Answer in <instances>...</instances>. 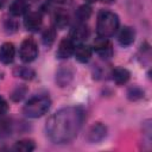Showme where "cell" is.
I'll return each mask as SVG.
<instances>
[{
	"mask_svg": "<svg viewBox=\"0 0 152 152\" xmlns=\"http://www.w3.org/2000/svg\"><path fill=\"white\" fill-rule=\"evenodd\" d=\"M30 10V5L25 0H14L10 5V13L14 17L25 15Z\"/></svg>",
	"mask_w": 152,
	"mask_h": 152,
	"instance_id": "obj_13",
	"label": "cell"
},
{
	"mask_svg": "<svg viewBox=\"0 0 152 152\" xmlns=\"http://www.w3.org/2000/svg\"><path fill=\"white\" fill-rule=\"evenodd\" d=\"M7 110H8V103H7V101L2 96H0V115L6 114Z\"/></svg>",
	"mask_w": 152,
	"mask_h": 152,
	"instance_id": "obj_23",
	"label": "cell"
},
{
	"mask_svg": "<svg viewBox=\"0 0 152 152\" xmlns=\"http://www.w3.org/2000/svg\"><path fill=\"white\" fill-rule=\"evenodd\" d=\"M53 23H55V27L63 30L66 27V25L69 24V15L66 12H64L63 10H58L55 13L53 17Z\"/></svg>",
	"mask_w": 152,
	"mask_h": 152,
	"instance_id": "obj_16",
	"label": "cell"
},
{
	"mask_svg": "<svg viewBox=\"0 0 152 152\" xmlns=\"http://www.w3.org/2000/svg\"><path fill=\"white\" fill-rule=\"evenodd\" d=\"M64 1H65V0H48V1H46V4L57 6V5H62V4H64Z\"/></svg>",
	"mask_w": 152,
	"mask_h": 152,
	"instance_id": "obj_24",
	"label": "cell"
},
{
	"mask_svg": "<svg viewBox=\"0 0 152 152\" xmlns=\"http://www.w3.org/2000/svg\"><path fill=\"white\" fill-rule=\"evenodd\" d=\"M13 72L17 77H20L24 80H32L34 77V71L27 66H17Z\"/></svg>",
	"mask_w": 152,
	"mask_h": 152,
	"instance_id": "obj_18",
	"label": "cell"
},
{
	"mask_svg": "<svg viewBox=\"0 0 152 152\" xmlns=\"http://www.w3.org/2000/svg\"><path fill=\"white\" fill-rule=\"evenodd\" d=\"M38 46L37 43L32 38H25L19 48V57L25 63L33 62L38 56Z\"/></svg>",
	"mask_w": 152,
	"mask_h": 152,
	"instance_id": "obj_4",
	"label": "cell"
},
{
	"mask_svg": "<svg viewBox=\"0 0 152 152\" xmlns=\"http://www.w3.org/2000/svg\"><path fill=\"white\" fill-rule=\"evenodd\" d=\"M128 95H129V99L132 100H135V99H140L142 96V91L138 88H133L128 91Z\"/></svg>",
	"mask_w": 152,
	"mask_h": 152,
	"instance_id": "obj_22",
	"label": "cell"
},
{
	"mask_svg": "<svg viewBox=\"0 0 152 152\" xmlns=\"http://www.w3.org/2000/svg\"><path fill=\"white\" fill-rule=\"evenodd\" d=\"M12 132V124L10 119L1 118L0 119V139L8 137Z\"/></svg>",
	"mask_w": 152,
	"mask_h": 152,
	"instance_id": "obj_19",
	"label": "cell"
},
{
	"mask_svg": "<svg viewBox=\"0 0 152 152\" xmlns=\"http://www.w3.org/2000/svg\"><path fill=\"white\" fill-rule=\"evenodd\" d=\"M91 14V8L89 5H82L78 7L77 12H76V17L78 19V21H86Z\"/></svg>",
	"mask_w": 152,
	"mask_h": 152,
	"instance_id": "obj_21",
	"label": "cell"
},
{
	"mask_svg": "<svg viewBox=\"0 0 152 152\" xmlns=\"http://www.w3.org/2000/svg\"><path fill=\"white\" fill-rule=\"evenodd\" d=\"M112 76H113V80H114V82L116 84L122 86V84L128 82V80L131 77V74L125 68H115L113 70V72H112Z\"/></svg>",
	"mask_w": 152,
	"mask_h": 152,
	"instance_id": "obj_14",
	"label": "cell"
},
{
	"mask_svg": "<svg viewBox=\"0 0 152 152\" xmlns=\"http://www.w3.org/2000/svg\"><path fill=\"white\" fill-rule=\"evenodd\" d=\"M119 17L116 13L107 10L100 11L96 23V32L99 37L109 38L114 36L119 28Z\"/></svg>",
	"mask_w": 152,
	"mask_h": 152,
	"instance_id": "obj_2",
	"label": "cell"
},
{
	"mask_svg": "<svg viewBox=\"0 0 152 152\" xmlns=\"http://www.w3.org/2000/svg\"><path fill=\"white\" fill-rule=\"evenodd\" d=\"M74 55H75V58H76L80 63H87V62H89V59L91 58L93 49H91L89 45H86V44L81 43V44H78L77 46H75Z\"/></svg>",
	"mask_w": 152,
	"mask_h": 152,
	"instance_id": "obj_12",
	"label": "cell"
},
{
	"mask_svg": "<svg viewBox=\"0 0 152 152\" xmlns=\"http://www.w3.org/2000/svg\"><path fill=\"white\" fill-rule=\"evenodd\" d=\"M84 120V112L80 107L69 106L53 113L46 121L45 131L53 144H66L76 138Z\"/></svg>",
	"mask_w": 152,
	"mask_h": 152,
	"instance_id": "obj_1",
	"label": "cell"
},
{
	"mask_svg": "<svg viewBox=\"0 0 152 152\" xmlns=\"http://www.w3.org/2000/svg\"><path fill=\"white\" fill-rule=\"evenodd\" d=\"M89 34H90V31H89L88 26H87L86 24H78L77 26H75V27L72 28V31H71L69 38H70L74 43L81 44V43H83V42H86V40L88 39Z\"/></svg>",
	"mask_w": 152,
	"mask_h": 152,
	"instance_id": "obj_9",
	"label": "cell"
},
{
	"mask_svg": "<svg viewBox=\"0 0 152 152\" xmlns=\"http://www.w3.org/2000/svg\"><path fill=\"white\" fill-rule=\"evenodd\" d=\"M134 39H135V32L131 26H124L118 34V40L122 46L132 45L134 43Z\"/></svg>",
	"mask_w": 152,
	"mask_h": 152,
	"instance_id": "obj_11",
	"label": "cell"
},
{
	"mask_svg": "<svg viewBox=\"0 0 152 152\" xmlns=\"http://www.w3.org/2000/svg\"><path fill=\"white\" fill-rule=\"evenodd\" d=\"M55 38H56V31L55 28L52 27H49V28H45L43 34H42V40L44 43L45 46H51L55 42Z\"/></svg>",
	"mask_w": 152,
	"mask_h": 152,
	"instance_id": "obj_20",
	"label": "cell"
},
{
	"mask_svg": "<svg viewBox=\"0 0 152 152\" xmlns=\"http://www.w3.org/2000/svg\"><path fill=\"white\" fill-rule=\"evenodd\" d=\"M107 137V127L101 122H96L87 132V139L90 142H99Z\"/></svg>",
	"mask_w": 152,
	"mask_h": 152,
	"instance_id": "obj_5",
	"label": "cell"
},
{
	"mask_svg": "<svg viewBox=\"0 0 152 152\" xmlns=\"http://www.w3.org/2000/svg\"><path fill=\"white\" fill-rule=\"evenodd\" d=\"M72 80V71L69 68H61L56 74V82L59 87H65Z\"/></svg>",
	"mask_w": 152,
	"mask_h": 152,
	"instance_id": "obj_15",
	"label": "cell"
},
{
	"mask_svg": "<svg viewBox=\"0 0 152 152\" xmlns=\"http://www.w3.org/2000/svg\"><path fill=\"white\" fill-rule=\"evenodd\" d=\"M51 107V100L46 95H36L31 97L23 108L25 116L31 119H37L43 116Z\"/></svg>",
	"mask_w": 152,
	"mask_h": 152,
	"instance_id": "obj_3",
	"label": "cell"
},
{
	"mask_svg": "<svg viewBox=\"0 0 152 152\" xmlns=\"http://www.w3.org/2000/svg\"><path fill=\"white\" fill-rule=\"evenodd\" d=\"M5 1H6V0H0V6H2V5L5 4Z\"/></svg>",
	"mask_w": 152,
	"mask_h": 152,
	"instance_id": "obj_25",
	"label": "cell"
},
{
	"mask_svg": "<svg viewBox=\"0 0 152 152\" xmlns=\"http://www.w3.org/2000/svg\"><path fill=\"white\" fill-rule=\"evenodd\" d=\"M74 50H75V43L68 37V38H63L57 48L56 51V56L59 59H66L69 58L71 55H74Z\"/></svg>",
	"mask_w": 152,
	"mask_h": 152,
	"instance_id": "obj_8",
	"label": "cell"
},
{
	"mask_svg": "<svg viewBox=\"0 0 152 152\" xmlns=\"http://www.w3.org/2000/svg\"><path fill=\"white\" fill-rule=\"evenodd\" d=\"M94 50L96 51V53L99 56H101L102 58H109L113 55V48H112V43L108 40V38H103V37H99L95 42H94Z\"/></svg>",
	"mask_w": 152,
	"mask_h": 152,
	"instance_id": "obj_6",
	"label": "cell"
},
{
	"mask_svg": "<svg viewBox=\"0 0 152 152\" xmlns=\"http://www.w3.org/2000/svg\"><path fill=\"white\" fill-rule=\"evenodd\" d=\"M15 57V48L12 43L6 42L0 46V62L4 64H11Z\"/></svg>",
	"mask_w": 152,
	"mask_h": 152,
	"instance_id": "obj_10",
	"label": "cell"
},
{
	"mask_svg": "<svg viewBox=\"0 0 152 152\" xmlns=\"http://www.w3.org/2000/svg\"><path fill=\"white\" fill-rule=\"evenodd\" d=\"M36 148V145H34V141L31 140V139H23V140H19L14 144L13 146V150L14 151H18V152H31Z\"/></svg>",
	"mask_w": 152,
	"mask_h": 152,
	"instance_id": "obj_17",
	"label": "cell"
},
{
	"mask_svg": "<svg viewBox=\"0 0 152 152\" xmlns=\"http://www.w3.org/2000/svg\"><path fill=\"white\" fill-rule=\"evenodd\" d=\"M43 24V17L40 12H27L24 18V26L28 31H38Z\"/></svg>",
	"mask_w": 152,
	"mask_h": 152,
	"instance_id": "obj_7",
	"label": "cell"
},
{
	"mask_svg": "<svg viewBox=\"0 0 152 152\" xmlns=\"http://www.w3.org/2000/svg\"><path fill=\"white\" fill-rule=\"evenodd\" d=\"M88 1H90V2H94V1H99V0H88ZM102 1H106V0H102Z\"/></svg>",
	"mask_w": 152,
	"mask_h": 152,
	"instance_id": "obj_26",
	"label": "cell"
}]
</instances>
